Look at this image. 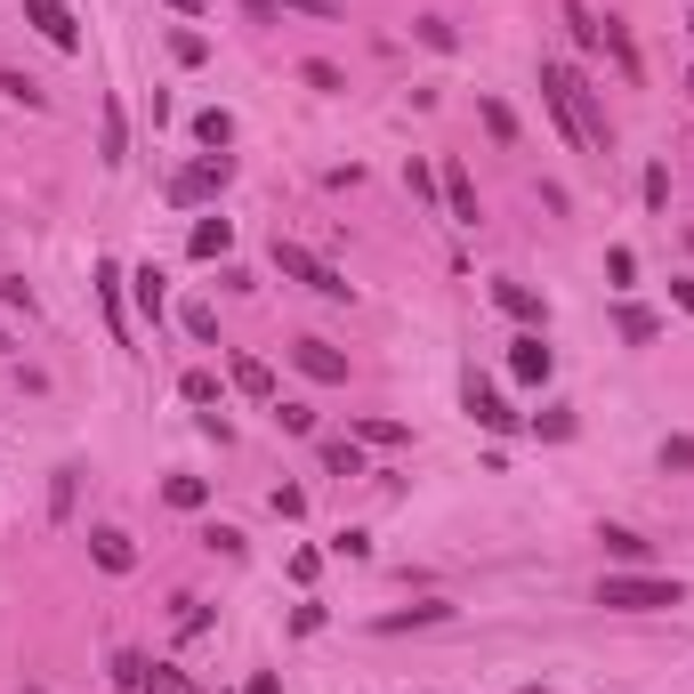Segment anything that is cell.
Returning <instances> with one entry per match:
<instances>
[{"mask_svg": "<svg viewBox=\"0 0 694 694\" xmlns=\"http://www.w3.org/2000/svg\"><path fill=\"white\" fill-rule=\"evenodd\" d=\"M541 97H549V113L565 121V137H574L582 154H606V146H614V121H606V106L589 97V81H582L574 65H558V57H549V65H541Z\"/></svg>", "mask_w": 694, "mask_h": 694, "instance_id": "cell-1", "label": "cell"}, {"mask_svg": "<svg viewBox=\"0 0 694 694\" xmlns=\"http://www.w3.org/2000/svg\"><path fill=\"white\" fill-rule=\"evenodd\" d=\"M686 589L662 582V574H606L598 582V606H614V614H662V606H679Z\"/></svg>", "mask_w": 694, "mask_h": 694, "instance_id": "cell-2", "label": "cell"}, {"mask_svg": "<svg viewBox=\"0 0 694 694\" xmlns=\"http://www.w3.org/2000/svg\"><path fill=\"white\" fill-rule=\"evenodd\" d=\"M275 267L291 275V283H308L315 299H347V275L332 267V259H315V251H299V242H283L275 235Z\"/></svg>", "mask_w": 694, "mask_h": 694, "instance_id": "cell-3", "label": "cell"}, {"mask_svg": "<svg viewBox=\"0 0 694 694\" xmlns=\"http://www.w3.org/2000/svg\"><path fill=\"white\" fill-rule=\"evenodd\" d=\"M227 178H235V161H227V154H202V161H187V170L170 178V202H178V211H194V202H211L218 187H227Z\"/></svg>", "mask_w": 694, "mask_h": 694, "instance_id": "cell-4", "label": "cell"}, {"mask_svg": "<svg viewBox=\"0 0 694 694\" xmlns=\"http://www.w3.org/2000/svg\"><path fill=\"white\" fill-rule=\"evenodd\" d=\"M25 25H33L40 40H57V49H81V25H73L65 0H25Z\"/></svg>", "mask_w": 694, "mask_h": 694, "instance_id": "cell-5", "label": "cell"}, {"mask_svg": "<svg viewBox=\"0 0 694 694\" xmlns=\"http://www.w3.org/2000/svg\"><path fill=\"white\" fill-rule=\"evenodd\" d=\"M291 363H299V372H308L315 387H339V380H347V356H339L332 339H299V347H291Z\"/></svg>", "mask_w": 694, "mask_h": 694, "instance_id": "cell-6", "label": "cell"}, {"mask_svg": "<svg viewBox=\"0 0 694 694\" xmlns=\"http://www.w3.org/2000/svg\"><path fill=\"white\" fill-rule=\"evenodd\" d=\"M89 558L106 565V574H130L137 549H130V534H121V525H97V534H89Z\"/></svg>", "mask_w": 694, "mask_h": 694, "instance_id": "cell-7", "label": "cell"}, {"mask_svg": "<svg viewBox=\"0 0 694 694\" xmlns=\"http://www.w3.org/2000/svg\"><path fill=\"white\" fill-rule=\"evenodd\" d=\"M549 363H558V356H549V347H541V332H525L517 347H508V372H517L525 387H541V380H549Z\"/></svg>", "mask_w": 694, "mask_h": 694, "instance_id": "cell-8", "label": "cell"}, {"mask_svg": "<svg viewBox=\"0 0 694 694\" xmlns=\"http://www.w3.org/2000/svg\"><path fill=\"white\" fill-rule=\"evenodd\" d=\"M444 211H453V227H477V187L460 161H444Z\"/></svg>", "mask_w": 694, "mask_h": 694, "instance_id": "cell-9", "label": "cell"}, {"mask_svg": "<svg viewBox=\"0 0 694 694\" xmlns=\"http://www.w3.org/2000/svg\"><path fill=\"white\" fill-rule=\"evenodd\" d=\"M468 420L477 428H517V412L501 404V387H484V380H468Z\"/></svg>", "mask_w": 694, "mask_h": 694, "instance_id": "cell-10", "label": "cell"}, {"mask_svg": "<svg viewBox=\"0 0 694 694\" xmlns=\"http://www.w3.org/2000/svg\"><path fill=\"white\" fill-rule=\"evenodd\" d=\"M187 251H194V259H227V251H235V227H227V218H218V211H211V218H194Z\"/></svg>", "mask_w": 694, "mask_h": 694, "instance_id": "cell-11", "label": "cell"}, {"mask_svg": "<svg viewBox=\"0 0 694 694\" xmlns=\"http://www.w3.org/2000/svg\"><path fill=\"white\" fill-rule=\"evenodd\" d=\"M493 299H501V308L517 315V323H549V308H541V291H525V283H493Z\"/></svg>", "mask_w": 694, "mask_h": 694, "instance_id": "cell-12", "label": "cell"}, {"mask_svg": "<svg viewBox=\"0 0 694 694\" xmlns=\"http://www.w3.org/2000/svg\"><path fill=\"white\" fill-rule=\"evenodd\" d=\"M235 387H242V396H259V404H275V372L259 356H235Z\"/></svg>", "mask_w": 694, "mask_h": 694, "instance_id": "cell-13", "label": "cell"}, {"mask_svg": "<svg viewBox=\"0 0 694 694\" xmlns=\"http://www.w3.org/2000/svg\"><path fill=\"white\" fill-rule=\"evenodd\" d=\"M194 137H202L211 154H227V146H235V113H227V106H211V113L194 121Z\"/></svg>", "mask_w": 694, "mask_h": 694, "instance_id": "cell-14", "label": "cell"}, {"mask_svg": "<svg viewBox=\"0 0 694 694\" xmlns=\"http://www.w3.org/2000/svg\"><path fill=\"white\" fill-rule=\"evenodd\" d=\"M121 283H130V275H121L113 259H106V267H97V299H106V315H113V339L130 332V323H121Z\"/></svg>", "mask_w": 694, "mask_h": 694, "instance_id": "cell-15", "label": "cell"}, {"mask_svg": "<svg viewBox=\"0 0 694 694\" xmlns=\"http://www.w3.org/2000/svg\"><path fill=\"white\" fill-rule=\"evenodd\" d=\"M565 25H574V40L582 49H598V33H606V16L589 9V0H565Z\"/></svg>", "mask_w": 694, "mask_h": 694, "instance_id": "cell-16", "label": "cell"}, {"mask_svg": "<svg viewBox=\"0 0 694 694\" xmlns=\"http://www.w3.org/2000/svg\"><path fill=\"white\" fill-rule=\"evenodd\" d=\"M598 541H606V558H614V565H638V558H646V541L630 534V525H606Z\"/></svg>", "mask_w": 694, "mask_h": 694, "instance_id": "cell-17", "label": "cell"}, {"mask_svg": "<svg viewBox=\"0 0 694 694\" xmlns=\"http://www.w3.org/2000/svg\"><path fill=\"white\" fill-rule=\"evenodd\" d=\"M299 81H308V89H323V97H339V89H347V73L332 65V57H308V65H299Z\"/></svg>", "mask_w": 694, "mask_h": 694, "instance_id": "cell-18", "label": "cell"}, {"mask_svg": "<svg viewBox=\"0 0 694 694\" xmlns=\"http://www.w3.org/2000/svg\"><path fill=\"white\" fill-rule=\"evenodd\" d=\"M130 283H137V315H146V323H161V267H137Z\"/></svg>", "mask_w": 694, "mask_h": 694, "instance_id": "cell-19", "label": "cell"}, {"mask_svg": "<svg viewBox=\"0 0 694 694\" xmlns=\"http://www.w3.org/2000/svg\"><path fill=\"white\" fill-rule=\"evenodd\" d=\"M0 97H9V106H25V113L49 106V97H40V81H25V73H0Z\"/></svg>", "mask_w": 694, "mask_h": 694, "instance_id": "cell-20", "label": "cell"}, {"mask_svg": "<svg viewBox=\"0 0 694 694\" xmlns=\"http://www.w3.org/2000/svg\"><path fill=\"white\" fill-rule=\"evenodd\" d=\"M477 113H484V130H493L501 146H517V113H508L501 97H477Z\"/></svg>", "mask_w": 694, "mask_h": 694, "instance_id": "cell-21", "label": "cell"}, {"mask_svg": "<svg viewBox=\"0 0 694 694\" xmlns=\"http://www.w3.org/2000/svg\"><path fill=\"white\" fill-rule=\"evenodd\" d=\"M323 468H332V477H363V453L347 436H332V444H323Z\"/></svg>", "mask_w": 694, "mask_h": 694, "instance_id": "cell-22", "label": "cell"}, {"mask_svg": "<svg viewBox=\"0 0 694 694\" xmlns=\"http://www.w3.org/2000/svg\"><path fill=\"white\" fill-rule=\"evenodd\" d=\"M161 501H170V508H202V501H211V484H202V477H170V484H161Z\"/></svg>", "mask_w": 694, "mask_h": 694, "instance_id": "cell-23", "label": "cell"}, {"mask_svg": "<svg viewBox=\"0 0 694 694\" xmlns=\"http://www.w3.org/2000/svg\"><path fill=\"white\" fill-rule=\"evenodd\" d=\"M137 694H194V679H187V670H170V662H154V670H146V686H137Z\"/></svg>", "mask_w": 694, "mask_h": 694, "instance_id": "cell-24", "label": "cell"}, {"mask_svg": "<svg viewBox=\"0 0 694 694\" xmlns=\"http://www.w3.org/2000/svg\"><path fill=\"white\" fill-rule=\"evenodd\" d=\"M356 436H363V444H404L412 428H404V420H356Z\"/></svg>", "mask_w": 694, "mask_h": 694, "instance_id": "cell-25", "label": "cell"}, {"mask_svg": "<svg viewBox=\"0 0 694 694\" xmlns=\"http://www.w3.org/2000/svg\"><path fill=\"white\" fill-rule=\"evenodd\" d=\"M444 614H453V606H412V614H387L380 630H387V638H396V630H420V622H444Z\"/></svg>", "mask_w": 694, "mask_h": 694, "instance_id": "cell-26", "label": "cell"}, {"mask_svg": "<svg viewBox=\"0 0 694 694\" xmlns=\"http://www.w3.org/2000/svg\"><path fill=\"white\" fill-rule=\"evenodd\" d=\"M106 161H130V130H121V106H106Z\"/></svg>", "mask_w": 694, "mask_h": 694, "instance_id": "cell-27", "label": "cell"}, {"mask_svg": "<svg viewBox=\"0 0 694 694\" xmlns=\"http://www.w3.org/2000/svg\"><path fill=\"white\" fill-rule=\"evenodd\" d=\"M655 332H662V323L646 315V308H622V339H638V347H646V339H655Z\"/></svg>", "mask_w": 694, "mask_h": 694, "instance_id": "cell-28", "label": "cell"}, {"mask_svg": "<svg viewBox=\"0 0 694 694\" xmlns=\"http://www.w3.org/2000/svg\"><path fill=\"white\" fill-rule=\"evenodd\" d=\"M275 420L291 428V436H315V412H308V404H275Z\"/></svg>", "mask_w": 694, "mask_h": 694, "instance_id": "cell-29", "label": "cell"}, {"mask_svg": "<svg viewBox=\"0 0 694 694\" xmlns=\"http://www.w3.org/2000/svg\"><path fill=\"white\" fill-rule=\"evenodd\" d=\"M202 49H211L202 33H170V57H178V65H202Z\"/></svg>", "mask_w": 694, "mask_h": 694, "instance_id": "cell-30", "label": "cell"}, {"mask_svg": "<svg viewBox=\"0 0 694 694\" xmlns=\"http://www.w3.org/2000/svg\"><path fill=\"white\" fill-rule=\"evenodd\" d=\"M73 477H81V468H57V484H49V508H57V517L73 508Z\"/></svg>", "mask_w": 694, "mask_h": 694, "instance_id": "cell-31", "label": "cell"}, {"mask_svg": "<svg viewBox=\"0 0 694 694\" xmlns=\"http://www.w3.org/2000/svg\"><path fill=\"white\" fill-rule=\"evenodd\" d=\"M187 404H218V380L211 372H187Z\"/></svg>", "mask_w": 694, "mask_h": 694, "instance_id": "cell-32", "label": "cell"}, {"mask_svg": "<svg viewBox=\"0 0 694 694\" xmlns=\"http://www.w3.org/2000/svg\"><path fill=\"white\" fill-rule=\"evenodd\" d=\"M662 468H694V436H670L662 444Z\"/></svg>", "mask_w": 694, "mask_h": 694, "instance_id": "cell-33", "label": "cell"}, {"mask_svg": "<svg viewBox=\"0 0 694 694\" xmlns=\"http://www.w3.org/2000/svg\"><path fill=\"white\" fill-rule=\"evenodd\" d=\"M283 9H299V16H339V0H283Z\"/></svg>", "mask_w": 694, "mask_h": 694, "instance_id": "cell-34", "label": "cell"}, {"mask_svg": "<svg viewBox=\"0 0 694 694\" xmlns=\"http://www.w3.org/2000/svg\"><path fill=\"white\" fill-rule=\"evenodd\" d=\"M670 299H679V308L694 315V275H686V283H670Z\"/></svg>", "mask_w": 694, "mask_h": 694, "instance_id": "cell-35", "label": "cell"}, {"mask_svg": "<svg viewBox=\"0 0 694 694\" xmlns=\"http://www.w3.org/2000/svg\"><path fill=\"white\" fill-rule=\"evenodd\" d=\"M161 9H178V16H202V9H211V0H161Z\"/></svg>", "mask_w": 694, "mask_h": 694, "instance_id": "cell-36", "label": "cell"}, {"mask_svg": "<svg viewBox=\"0 0 694 694\" xmlns=\"http://www.w3.org/2000/svg\"><path fill=\"white\" fill-rule=\"evenodd\" d=\"M517 694H549V686H517Z\"/></svg>", "mask_w": 694, "mask_h": 694, "instance_id": "cell-37", "label": "cell"}, {"mask_svg": "<svg viewBox=\"0 0 694 694\" xmlns=\"http://www.w3.org/2000/svg\"><path fill=\"white\" fill-rule=\"evenodd\" d=\"M0 356H9V332H0Z\"/></svg>", "mask_w": 694, "mask_h": 694, "instance_id": "cell-38", "label": "cell"}, {"mask_svg": "<svg viewBox=\"0 0 694 694\" xmlns=\"http://www.w3.org/2000/svg\"><path fill=\"white\" fill-rule=\"evenodd\" d=\"M686 33H694V16H686Z\"/></svg>", "mask_w": 694, "mask_h": 694, "instance_id": "cell-39", "label": "cell"}, {"mask_svg": "<svg viewBox=\"0 0 694 694\" xmlns=\"http://www.w3.org/2000/svg\"><path fill=\"white\" fill-rule=\"evenodd\" d=\"M686 89H694V73H686Z\"/></svg>", "mask_w": 694, "mask_h": 694, "instance_id": "cell-40", "label": "cell"}, {"mask_svg": "<svg viewBox=\"0 0 694 694\" xmlns=\"http://www.w3.org/2000/svg\"><path fill=\"white\" fill-rule=\"evenodd\" d=\"M25 694H40V686H25Z\"/></svg>", "mask_w": 694, "mask_h": 694, "instance_id": "cell-41", "label": "cell"}]
</instances>
